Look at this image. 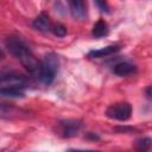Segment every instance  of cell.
<instances>
[{"label":"cell","mask_w":152,"mask_h":152,"mask_svg":"<svg viewBox=\"0 0 152 152\" xmlns=\"http://www.w3.org/2000/svg\"><path fill=\"white\" fill-rule=\"evenodd\" d=\"M6 48H7L8 52L12 56H14L31 75L39 77L40 63L38 62V59L33 55L32 50L30 49V46L23 38L15 37V36L8 37L6 39Z\"/></svg>","instance_id":"1"},{"label":"cell","mask_w":152,"mask_h":152,"mask_svg":"<svg viewBox=\"0 0 152 152\" xmlns=\"http://www.w3.org/2000/svg\"><path fill=\"white\" fill-rule=\"evenodd\" d=\"M58 66H59V58L56 53L49 52L44 56L42 63H40V74H39V80L49 86L53 82L57 72H58Z\"/></svg>","instance_id":"2"},{"label":"cell","mask_w":152,"mask_h":152,"mask_svg":"<svg viewBox=\"0 0 152 152\" xmlns=\"http://www.w3.org/2000/svg\"><path fill=\"white\" fill-rule=\"evenodd\" d=\"M106 115L113 120L126 121L132 115V106L128 102H118L110 104L106 110Z\"/></svg>","instance_id":"3"},{"label":"cell","mask_w":152,"mask_h":152,"mask_svg":"<svg viewBox=\"0 0 152 152\" xmlns=\"http://www.w3.org/2000/svg\"><path fill=\"white\" fill-rule=\"evenodd\" d=\"M81 121L75 119H65L58 121V132L63 138H72L81 129Z\"/></svg>","instance_id":"4"},{"label":"cell","mask_w":152,"mask_h":152,"mask_svg":"<svg viewBox=\"0 0 152 152\" xmlns=\"http://www.w3.org/2000/svg\"><path fill=\"white\" fill-rule=\"evenodd\" d=\"M26 81L24 76L18 75L15 72H8V74H2L1 76V87H20L25 88Z\"/></svg>","instance_id":"5"},{"label":"cell","mask_w":152,"mask_h":152,"mask_svg":"<svg viewBox=\"0 0 152 152\" xmlns=\"http://www.w3.org/2000/svg\"><path fill=\"white\" fill-rule=\"evenodd\" d=\"M69 10L71 15L77 20H83L87 17V5L82 0H70Z\"/></svg>","instance_id":"6"},{"label":"cell","mask_w":152,"mask_h":152,"mask_svg":"<svg viewBox=\"0 0 152 152\" xmlns=\"http://www.w3.org/2000/svg\"><path fill=\"white\" fill-rule=\"evenodd\" d=\"M52 23L50 20V17L46 13H40L34 20H33V27L40 32H51Z\"/></svg>","instance_id":"7"},{"label":"cell","mask_w":152,"mask_h":152,"mask_svg":"<svg viewBox=\"0 0 152 152\" xmlns=\"http://www.w3.org/2000/svg\"><path fill=\"white\" fill-rule=\"evenodd\" d=\"M119 50H120V46L119 45H108V46H104V48H101V49H97V50L89 51L88 57H90V58L107 57V56H110V55L118 52Z\"/></svg>","instance_id":"8"},{"label":"cell","mask_w":152,"mask_h":152,"mask_svg":"<svg viewBox=\"0 0 152 152\" xmlns=\"http://www.w3.org/2000/svg\"><path fill=\"white\" fill-rule=\"evenodd\" d=\"M137 70L135 65L128 63V62H120V63H116L113 68V72L118 76H128V75H132L134 74Z\"/></svg>","instance_id":"9"},{"label":"cell","mask_w":152,"mask_h":152,"mask_svg":"<svg viewBox=\"0 0 152 152\" xmlns=\"http://www.w3.org/2000/svg\"><path fill=\"white\" fill-rule=\"evenodd\" d=\"M109 33V27H108V24L103 20V19H100L96 21V24L93 26V30H91V34L93 37L95 38H101V37H104Z\"/></svg>","instance_id":"10"},{"label":"cell","mask_w":152,"mask_h":152,"mask_svg":"<svg viewBox=\"0 0 152 152\" xmlns=\"http://www.w3.org/2000/svg\"><path fill=\"white\" fill-rule=\"evenodd\" d=\"M25 88L20 87H1L0 88V94L5 97H24Z\"/></svg>","instance_id":"11"},{"label":"cell","mask_w":152,"mask_h":152,"mask_svg":"<svg viewBox=\"0 0 152 152\" xmlns=\"http://www.w3.org/2000/svg\"><path fill=\"white\" fill-rule=\"evenodd\" d=\"M133 147H134L135 152H148L150 148L152 147V138H150V137L138 138L134 141Z\"/></svg>","instance_id":"12"},{"label":"cell","mask_w":152,"mask_h":152,"mask_svg":"<svg viewBox=\"0 0 152 152\" xmlns=\"http://www.w3.org/2000/svg\"><path fill=\"white\" fill-rule=\"evenodd\" d=\"M51 32H52L55 36H57V37H64V36L66 34V28H65L64 25L57 23V24H53V25H52Z\"/></svg>","instance_id":"13"},{"label":"cell","mask_w":152,"mask_h":152,"mask_svg":"<svg viewBox=\"0 0 152 152\" xmlns=\"http://www.w3.org/2000/svg\"><path fill=\"white\" fill-rule=\"evenodd\" d=\"M95 5L100 8L101 12L109 13V7H108V4L107 2H104V1H95Z\"/></svg>","instance_id":"14"},{"label":"cell","mask_w":152,"mask_h":152,"mask_svg":"<svg viewBox=\"0 0 152 152\" xmlns=\"http://www.w3.org/2000/svg\"><path fill=\"white\" fill-rule=\"evenodd\" d=\"M66 152H100V151H96V150H68Z\"/></svg>","instance_id":"15"},{"label":"cell","mask_w":152,"mask_h":152,"mask_svg":"<svg viewBox=\"0 0 152 152\" xmlns=\"http://www.w3.org/2000/svg\"><path fill=\"white\" fill-rule=\"evenodd\" d=\"M145 93H146V96H147L150 100H152V86L147 87L146 90H145Z\"/></svg>","instance_id":"16"}]
</instances>
